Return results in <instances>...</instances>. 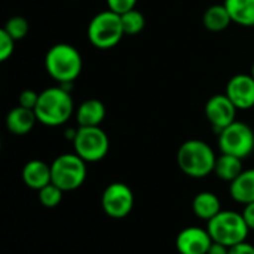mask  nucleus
I'll use <instances>...</instances> for the list:
<instances>
[{
  "instance_id": "39448f33",
  "label": "nucleus",
  "mask_w": 254,
  "mask_h": 254,
  "mask_svg": "<svg viewBox=\"0 0 254 254\" xmlns=\"http://www.w3.org/2000/svg\"><path fill=\"white\" fill-rule=\"evenodd\" d=\"M124 36L121 15L110 9L98 12L88 24V40L98 49L115 48Z\"/></svg>"
},
{
  "instance_id": "4be33fe9",
  "label": "nucleus",
  "mask_w": 254,
  "mask_h": 254,
  "mask_svg": "<svg viewBox=\"0 0 254 254\" xmlns=\"http://www.w3.org/2000/svg\"><path fill=\"white\" fill-rule=\"evenodd\" d=\"M63 193L64 190H61L54 183H49L48 186L39 190V201L46 208H55L63 201Z\"/></svg>"
},
{
  "instance_id": "f03ea898",
  "label": "nucleus",
  "mask_w": 254,
  "mask_h": 254,
  "mask_svg": "<svg viewBox=\"0 0 254 254\" xmlns=\"http://www.w3.org/2000/svg\"><path fill=\"white\" fill-rule=\"evenodd\" d=\"M45 67L48 74L60 85L73 83L83 67L80 52L68 43H57L51 46L45 55Z\"/></svg>"
},
{
  "instance_id": "412c9836",
  "label": "nucleus",
  "mask_w": 254,
  "mask_h": 254,
  "mask_svg": "<svg viewBox=\"0 0 254 254\" xmlns=\"http://www.w3.org/2000/svg\"><path fill=\"white\" fill-rule=\"evenodd\" d=\"M121 21H122V28H124L125 36H135L140 31H143V28L146 25L144 15L137 9H132V10L122 13Z\"/></svg>"
},
{
  "instance_id": "9b49d317",
  "label": "nucleus",
  "mask_w": 254,
  "mask_h": 254,
  "mask_svg": "<svg viewBox=\"0 0 254 254\" xmlns=\"http://www.w3.org/2000/svg\"><path fill=\"white\" fill-rule=\"evenodd\" d=\"M213 244L207 229L199 226H189L179 232L176 247L180 254H207Z\"/></svg>"
},
{
  "instance_id": "2eb2a0df",
  "label": "nucleus",
  "mask_w": 254,
  "mask_h": 254,
  "mask_svg": "<svg viewBox=\"0 0 254 254\" xmlns=\"http://www.w3.org/2000/svg\"><path fill=\"white\" fill-rule=\"evenodd\" d=\"M229 193L234 201L243 205L254 202V168L244 170L229 185Z\"/></svg>"
},
{
  "instance_id": "7ed1b4c3",
  "label": "nucleus",
  "mask_w": 254,
  "mask_h": 254,
  "mask_svg": "<svg viewBox=\"0 0 254 254\" xmlns=\"http://www.w3.org/2000/svg\"><path fill=\"white\" fill-rule=\"evenodd\" d=\"M216 161L217 156L211 146L198 138L185 141L177 150L179 168L192 179H202L214 173Z\"/></svg>"
},
{
  "instance_id": "aec40b11",
  "label": "nucleus",
  "mask_w": 254,
  "mask_h": 254,
  "mask_svg": "<svg viewBox=\"0 0 254 254\" xmlns=\"http://www.w3.org/2000/svg\"><path fill=\"white\" fill-rule=\"evenodd\" d=\"M243 171H244L243 159H240L237 156H232V155H226V153H222L220 156H217L216 167H214V174L220 180L232 183Z\"/></svg>"
},
{
  "instance_id": "dca6fc26",
  "label": "nucleus",
  "mask_w": 254,
  "mask_h": 254,
  "mask_svg": "<svg viewBox=\"0 0 254 254\" xmlns=\"http://www.w3.org/2000/svg\"><path fill=\"white\" fill-rule=\"evenodd\" d=\"M106 118V106L95 98L83 101L76 110V121L79 127H100Z\"/></svg>"
},
{
  "instance_id": "9d476101",
  "label": "nucleus",
  "mask_w": 254,
  "mask_h": 254,
  "mask_svg": "<svg viewBox=\"0 0 254 254\" xmlns=\"http://www.w3.org/2000/svg\"><path fill=\"white\" fill-rule=\"evenodd\" d=\"M237 110L226 94H216L205 104V116L217 134L237 121Z\"/></svg>"
},
{
  "instance_id": "f8f14e48",
  "label": "nucleus",
  "mask_w": 254,
  "mask_h": 254,
  "mask_svg": "<svg viewBox=\"0 0 254 254\" xmlns=\"http://www.w3.org/2000/svg\"><path fill=\"white\" fill-rule=\"evenodd\" d=\"M226 95L238 110L254 107V77L252 74H235L226 85Z\"/></svg>"
},
{
  "instance_id": "4468645a",
  "label": "nucleus",
  "mask_w": 254,
  "mask_h": 254,
  "mask_svg": "<svg viewBox=\"0 0 254 254\" xmlns=\"http://www.w3.org/2000/svg\"><path fill=\"white\" fill-rule=\"evenodd\" d=\"M36 122H39V121H37L34 110L25 109L21 106H16L12 110H9V113L6 116V128L9 129V132H12L15 135L28 134L34 128Z\"/></svg>"
},
{
  "instance_id": "cd10ccee",
  "label": "nucleus",
  "mask_w": 254,
  "mask_h": 254,
  "mask_svg": "<svg viewBox=\"0 0 254 254\" xmlns=\"http://www.w3.org/2000/svg\"><path fill=\"white\" fill-rule=\"evenodd\" d=\"M243 216H244V220H246L247 226L250 228V231H254V202L244 205Z\"/></svg>"
},
{
  "instance_id": "c756f323",
  "label": "nucleus",
  "mask_w": 254,
  "mask_h": 254,
  "mask_svg": "<svg viewBox=\"0 0 254 254\" xmlns=\"http://www.w3.org/2000/svg\"><path fill=\"white\" fill-rule=\"evenodd\" d=\"M250 74L254 77V63H253V67H252V73H250Z\"/></svg>"
},
{
  "instance_id": "b1692460",
  "label": "nucleus",
  "mask_w": 254,
  "mask_h": 254,
  "mask_svg": "<svg viewBox=\"0 0 254 254\" xmlns=\"http://www.w3.org/2000/svg\"><path fill=\"white\" fill-rule=\"evenodd\" d=\"M15 39H12L3 28L0 30V61H6L15 51Z\"/></svg>"
},
{
  "instance_id": "bb28decb",
  "label": "nucleus",
  "mask_w": 254,
  "mask_h": 254,
  "mask_svg": "<svg viewBox=\"0 0 254 254\" xmlns=\"http://www.w3.org/2000/svg\"><path fill=\"white\" fill-rule=\"evenodd\" d=\"M229 254H254V246L244 241L234 247H229Z\"/></svg>"
},
{
  "instance_id": "a211bd4d",
  "label": "nucleus",
  "mask_w": 254,
  "mask_h": 254,
  "mask_svg": "<svg viewBox=\"0 0 254 254\" xmlns=\"http://www.w3.org/2000/svg\"><path fill=\"white\" fill-rule=\"evenodd\" d=\"M232 22L243 27H254V0H225Z\"/></svg>"
},
{
  "instance_id": "5701e85b",
  "label": "nucleus",
  "mask_w": 254,
  "mask_h": 254,
  "mask_svg": "<svg viewBox=\"0 0 254 254\" xmlns=\"http://www.w3.org/2000/svg\"><path fill=\"white\" fill-rule=\"evenodd\" d=\"M3 30L15 40H21L28 33V21L24 16H12L6 21Z\"/></svg>"
},
{
  "instance_id": "393cba45",
  "label": "nucleus",
  "mask_w": 254,
  "mask_h": 254,
  "mask_svg": "<svg viewBox=\"0 0 254 254\" xmlns=\"http://www.w3.org/2000/svg\"><path fill=\"white\" fill-rule=\"evenodd\" d=\"M39 95H40V92H36L33 89H24L18 97V106L34 110L37 106V101H39Z\"/></svg>"
},
{
  "instance_id": "6e6552de",
  "label": "nucleus",
  "mask_w": 254,
  "mask_h": 254,
  "mask_svg": "<svg viewBox=\"0 0 254 254\" xmlns=\"http://www.w3.org/2000/svg\"><path fill=\"white\" fill-rule=\"evenodd\" d=\"M219 149L222 153L244 159L254 150V131L250 125L235 121L219 132Z\"/></svg>"
},
{
  "instance_id": "f257e3e1",
  "label": "nucleus",
  "mask_w": 254,
  "mask_h": 254,
  "mask_svg": "<svg viewBox=\"0 0 254 254\" xmlns=\"http://www.w3.org/2000/svg\"><path fill=\"white\" fill-rule=\"evenodd\" d=\"M74 112L71 94L64 86H52L40 92L34 113L37 121L46 127L64 125Z\"/></svg>"
},
{
  "instance_id": "1a4fd4ad",
  "label": "nucleus",
  "mask_w": 254,
  "mask_h": 254,
  "mask_svg": "<svg viewBox=\"0 0 254 254\" xmlns=\"http://www.w3.org/2000/svg\"><path fill=\"white\" fill-rule=\"evenodd\" d=\"M101 208L112 219H124L134 208L132 189L121 182L110 183L101 195Z\"/></svg>"
},
{
  "instance_id": "ddd939ff",
  "label": "nucleus",
  "mask_w": 254,
  "mask_h": 254,
  "mask_svg": "<svg viewBox=\"0 0 254 254\" xmlns=\"http://www.w3.org/2000/svg\"><path fill=\"white\" fill-rule=\"evenodd\" d=\"M22 182L27 188L33 190H40L49 183H52L51 165L40 159H31L22 167Z\"/></svg>"
},
{
  "instance_id": "6ab92c4d",
  "label": "nucleus",
  "mask_w": 254,
  "mask_h": 254,
  "mask_svg": "<svg viewBox=\"0 0 254 254\" xmlns=\"http://www.w3.org/2000/svg\"><path fill=\"white\" fill-rule=\"evenodd\" d=\"M232 22V18L226 9V6L222 4H213L210 6L202 16V24L207 30L213 31V33H219L226 30Z\"/></svg>"
},
{
  "instance_id": "c85d7f7f",
  "label": "nucleus",
  "mask_w": 254,
  "mask_h": 254,
  "mask_svg": "<svg viewBox=\"0 0 254 254\" xmlns=\"http://www.w3.org/2000/svg\"><path fill=\"white\" fill-rule=\"evenodd\" d=\"M207 254H229V247H226V246H223L220 243H214L213 241V244H211V247H210V250H208Z\"/></svg>"
},
{
  "instance_id": "a878e982",
  "label": "nucleus",
  "mask_w": 254,
  "mask_h": 254,
  "mask_svg": "<svg viewBox=\"0 0 254 254\" xmlns=\"http://www.w3.org/2000/svg\"><path fill=\"white\" fill-rule=\"evenodd\" d=\"M135 3H137V0H107L109 9L118 15H122L128 10L135 9Z\"/></svg>"
},
{
  "instance_id": "423d86ee",
  "label": "nucleus",
  "mask_w": 254,
  "mask_h": 254,
  "mask_svg": "<svg viewBox=\"0 0 254 254\" xmlns=\"http://www.w3.org/2000/svg\"><path fill=\"white\" fill-rule=\"evenodd\" d=\"M52 183L64 192L79 189L86 180V162L77 153H63L51 164Z\"/></svg>"
},
{
  "instance_id": "f3484780",
  "label": "nucleus",
  "mask_w": 254,
  "mask_h": 254,
  "mask_svg": "<svg viewBox=\"0 0 254 254\" xmlns=\"http://www.w3.org/2000/svg\"><path fill=\"white\" fill-rule=\"evenodd\" d=\"M192 210L198 219L208 222L222 211V204L216 193L205 190V192H199L195 195L192 201Z\"/></svg>"
},
{
  "instance_id": "0eeeda50",
  "label": "nucleus",
  "mask_w": 254,
  "mask_h": 254,
  "mask_svg": "<svg viewBox=\"0 0 254 254\" xmlns=\"http://www.w3.org/2000/svg\"><path fill=\"white\" fill-rule=\"evenodd\" d=\"M73 146L85 162H98L107 156L110 140L100 127H79Z\"/></svg>"
},
{
  "instance_id": "20e7f679",
  "label": "nucleus",
  "mask_w": 254,
  "mask_h": 254,
  "mask_svg": "<svg viewBox=\"0 0 254 254\" xmlns=\"http://www.w3.org/2000/svg\"><path fill=\"white\" fill-rule=\"evenodd\" d=\"M207 231L214 243L234 247L247 240L250 228L247 226L243 213L222 210L217 216L207 222Z\"/></svg>"
}]
</instances>
